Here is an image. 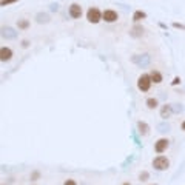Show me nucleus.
I'll list each match as a JSON object with an SVG mask.
<instances>
[{"mask_svg":"<svg viewBox=\"0 0 185 185\" xmlns=\"http://www.w3.org/2000/svg\"><path fill=\"white\" fill-rule=\"evenodd\" d=\"M173 105V113H182L183 111V107L180 104H171Z\"/></svg>","mask_w":185,"mask_h":185,"instance_id":"20","label":"nucleus"},{"mask_svg":"<svg viewBox=\"0 0 185 185\" xmlns=\"http://www.w3.org/2000/svg\"><path fill=\"white\" fill-rule=\"evenodd\" d=\"M131 62L136 66H139V68H148L150 63H151V56L147 54V53H144V54H134V56H131Z\"/></svg>","mask_w":185,"mask_h":185,"instance_id":"2","label":"nucleus"},{"mask_svg":"<svg viewBox=\"0 0 185 185\" xmlns=\"http://www.w3.org/2000/svg\"><path fill=\"white\" fill-rule=\"evenodd\" d=\"M145 105H147L148 110H156V108L159 107V100H157L156 97H148V99L145 100Z\"/></svg>","mask_w":185,"mask_h":185,"instance_id":"16","label":"nucleus"},{"mask_svg":"<svg viewBox=\"0 0 185 185\" xmlns=\"http://www.w3.org/2000/svg\"><path fill=\"white\" fill-rule=\"evenodd\" d=\"M179 83H180V77H179V76H176V77L171 80V85H173V86H176V85H179Z\"/></svg>","mask_w":185,"mask_h":185,"instance_id":"26","label":"nucleus"},{"mask_svg":"<svg viewBox=\"0 0 185 185\" xmlns=\"http://www.w3.org/2000/svg\"><path fill=\"white\" fill-rule=\"evenodd\" d=\"M2 37L6 39V40H13V39L17 37V31L11 26H3L2 28Z\"/></svg>","mask_w":185,"mask_h":185,"instance_id":"10","label":"nucleus"},{"mask_svg":"<svg viewBox=\"0 0 185 185\" xmlns=\"http://www.w3.org/2000/svg\"><path fill=\"white\" fill-rule=\"evenodd\" d=\"M63 185H77V182H76L74 179H66V180L63 182Z\"/></svg>","mask_w":185,"mask_h":185,"instance_id":"27","label":"nucleus"},{"mask_svg":"<svg viewBox=\"0 0 185 185\" xmlns=\"http://www.w3.org/2000/svg\"><path fill=\"white\" fill-rule=\"evenodd\" d=\"M117 19H119V14L114 10H105L102 13V20L107 23H114V22H117Z\"/></svg>","mask_w":185,"mask_h":185,"instance_id":"6","label":"nucleus"},{"mask_svg":"<svg viewBox=\"0 0 185 185\" xmlns=\"http://www.w3.org/2000/svg\"><path fill=\"white\" fill-rule=\"evenodd\" d=\"M17 26H19V30L25 31V30L30 28V20H26V19H19V20H17Z\"/></svg>","mask_w":185,"mask_h":185,"instance_id":"17","label":"nucleus"},{"mask_svg":"<svg viewBox=\"0 0 185 185\" xmlns=\"http://www.w3.org/2000/svg\"><path fill=\"white\" fill-rule=\"evenodd\" d=\"M151 165H153V168L156 171H165V170L170 168V159L167 156H163V154H159V156H156L153 159Z\"/></svg>","mask_w":185,"mask_h":185,"instance_id":"1","label":"nucleus"},{"mask_svg":"<svg viewBox=\"0 0 185 185\" xmlns=\"http://www.w3.org/2000/svg\"><path fill=\"white\" fill-rule=\"evenodd\" d=\"M68 14H69L71 19H80L82 14H83V10L79 3H71L69 8H68Z\"/></svg>","mask_w":185,"mask_h":185,"instance_id":"7","label":"nucleus"},{"mask_svg":"<svg viewBox=\"0 0 185 185\" xmlns=\"http://www.w3.org/2000/svg\"><path fill=\"white\" fill-rule=\"evenodd\" d=\"M13 56H14V53H13V49L10 46H2L0 48V60L2 62H10L13 59Z\"/></svg>","mask_w":185,"mask_h":185,"instance_id":"8","label":"nucleus"},{"mask_svg":"<svg viewBox=\"0 0 185 185\" xmlns=\"http://www.w3.org/2000/svg\"><path fill=\"white\" fill-rule=\"evenodd\" d=\"M171 114H173V105L165 104V105L160 107V117H162V120H167L168 117H171Z\"/></svg>","mask_w":185,"mask_h":185,"instance_id":"12","label":"nucleus"},{"mask_svg":"<svg viewBox=\"0 0 185 185\" xmlns=\"http://www.w3.org/2000/svg\"><path fill=\"white\" fill-rule=\"evenodd\" d=\"M51 17L46 14V13H37L36 14V22L37 23H49Z\"/></svg>","mask_w":185,"mask_h":185,"instance_id":"14","label":"nucleus"},{"mask_svg":"<svg viewBox=\"0 0 185 185\" xmlns=\"http://www.w3.org/2000/svg\"><path fill=\"white\" fill-rule=\"evenodd\" d=\"M102 13H104V11H100L99 8L91 6V8H88V11H86V20H88L89 23H92V25H96V23H99V22L102 20Z\"/></svg>","mask_w":185,"mask_h":185,"instance_id":"3","label":"nucleus"},{"mask_svg":"<svg viewBox=\"0 0 185 185\" xmlns=\"http://www.w3.org/2000/svg\"><path fill=\"white\" fill-rule=\"evenodd\" d=\"M20 46H22V48H30V46H31V42H30L28 39H25V40H22Z\"/></svg>","mask_w":185,"mask_h":185,"instance_id":"24","label":"nucleus"},{"mask_svg":"<svg viewBox=\"0 0 185 185\" xmlns=\"http://www.w3.org/2000/svg\"><path fill=\"white\" fill-rule=\"evenodd\" d=\"M16 2H19V0H0V5H2V6H8V5H13Z\"/></svg>","mask_w":185,"mask_h":185,"instance_id":"21","label":"nucleus"},{"mask_svg":"<svg viewBox=\"0 0 185 185\" xmlns=\"http://www.w3.org/2000/svg\"><path fill=\"white\" fill-rule=\"evenodd\" d=\"M159 26H160V28H163V30H167V25H165V23H159Z\"/></svg>","mask_w":185,"mask_h":185,"instance_id":"29","label":"nucleus"},{"mask_svg":"<svg viewBox=\"0 0 185 185\" xmlns=\"http://www.w3.org/2000/svg\"><path fill=\"white\" fill-rule=\"evenodd\" d=\"M144 19H147V13H145V11L136 10V11L133 13V22H134V23H137V22H140V20H144Z\"/></svg>","mask_w":185,"mask_h":185,"instance_id":"13","label":"nucleus"},{"mask_svg":"<svg viewBox=\"0 0 185 185\" xmlns=\"http://www.w3.org/2000/svg\"><path fill=\"white\" fill-rule=\"evenodd\" d=\"M151 83H153L151 76H150V74H147V73L140 74V76H139V79H137V88H139V91H142V92L150 91Z\"/></svg>","mask_w":185,"mask_h":185,"instance_id":"4","label":"nucleus"},{"mask_svg":"<svg viewBox=\"0 0 185 185\" xmlns=\"http://www.w3.org/2000/svg\"><path fill=\"white\" fill-rule=\"evenodd\" d=\"M39 179H40V171H37V170L33 171L31 173V180H39Z\"/></svg>","mask_w":185,"mask_h":185,"instance_id":"22","label":"nucleus"},{"mask_svg":"<svg viewBox=\"0 0 185 185\" xmlns=\"http://www.w3.org/2000/svg\"><path fill=\"white\" fill-rule=\"evenodd\" d=\"M168 147H170V140H168L167 137H160V139H157V140L154 142V151H156L157 154H162L163 151H167Z\"/></svg>","mask_w":185,"mask_h":185,"instance_id":"5","label":"nucleus"},{"mask_svg":"<svg viewBox=\"0 0 185 185\" xmlns=\"http://www.w3.org/2000/svg\"><path fill=\"white\" fill-rule=\"evenodd\" d=\"M157 131H159V133H168V131H170V125H168L167 122H160V124L157 125Z\"/></svg>","mask_w":185,"mask_h":185,"instance_id":"18","label":"nucleus"},{"mask_svg":"<svg viewBox=\"0 0 185 185\" xmlns=\"http://www.w3.org/2000/svg\"><path fill=\"white\" fill-rule=\"evenodd\" d=\"M49 10L54 11V13H57V11H59V3H51V5H49Z\"/></svg>","mask_w":185,"mask_h":185,"instance_id":"25","label":"nucleus"},{"mask_svg":"<svg viewBox=\"0 0 185 185\" xmlns=\"http://www.w3.org/2000/svg\"><path fill=\"white\" fill-rule=\"evenodd\" d=\"M136 128H137V133H139L140 136H144V137L150 134V125H148L147 122H144V120H137Z\"/></svg>","mask_w":185,"mask_h":185,"instance_id":"11","label":"nucleus"},{"mask_svg":"<svg viewBox=\"0 0 185 185\" xmlns=\"http://www.w3.org/2000/svg\"><path fill=\"white\" fill-rule=\"evenodd\" d=\"M144 34H145V28H144L142 25H139V23H136V25L130 30V37H133V39H140Z\"/></svg>","mask_w":185,"mask_h":185,"instance_id":"9","label":"nucleus"},{"mask_svg":"<svg viewBox=\"0 0 185 185\" xmlns=\"http://www.w3.org/2000/svg\"><path fill=\"white\" fill-rule=\"evenodd\" d=\"M151 185H157V183H151Z\"/></svg>","mask_w":185,"mask_h":185,"instance_id":"31","label":"nucleus"},{"mask_svg":"<svg viewBox=\"0 0 185 185\" xmlns=\"http://www.w3.org/2000/svg\"><path fill=\"white\" fill-rule=\"evenodd\" d=\"M173 28H176V30H182V31H185V25H183V23H179V22H173Z\"/></svg>","mask_w":185,"mask_h":185,"instance_id":"23","label":"nucleus"},{"mask_svg":"<svg viewBox=\"0 0 185 185\" xmlns=\"http://www.w3.org/2000/svg\"><path fill=\"white\" fill-rule=\"evenodd\" d=\"M148 179H150V173H148V171L144 170V171L139 173V180H140V182H147Z\"/></svg>","mask_w":185,"mask_h":185,"instance_id":"19","label":"nucleus"},{"mask_svg":"<svg viewBox=\"0 0 185 185\" xmlns=\"http://www.w3.org/2000/svg\"><path fill=\"white\" fill-rule=\"evenodd\" d=\"M150 76H151V80H153V83H162V80H163V76H162V73H159V71H156V69H153V71L150 73Z\"/></svg>","mask_w":185,"mask_h":185,"instance_id":"15","label":"nucleus"},{"mask_svg":"<svg viewBox=\"0 0 185 185\" xmlns=\"http://www.w3.org/2000/svg\"><path fill=\"white\" fill-rule=\"evenodd\" d=\"M180 130H182V131H185V120L180 124Z\"/></svg>","mask_w":185,"mask_h":185,"instance_id":"28","label":"nucleus"},{"mask_svg":"<svg viewBox=\"0 0 185 185\" xmlns=\"http://www.w3.org/2000/svg\"><path fill=\"white\" fill-rule=\"evenodd\" d=\"M122 185H130V182H124V183H122Z\"/></svg>","mask_w":185,"mask_h":185,"instance_id":"30","label":"nucleus"}]
</instances>
